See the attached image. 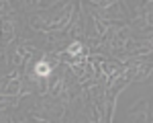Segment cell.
I'll return each mask as SVG.
<instances>
[{
    "instance_id": "obj_1",
    "label": "cell",
    "mask_w": 153,
    "mask_h": 123,
    "mask_svg": "<svg viewBox=\"0 0 153 123\" xmlns=\"http://www.w3.org/2000/svg\"><path fill=\"white\" fill-rule=\"evenodd\" d=\"M35 74H39V76H47V74H51V68H49L47 62H39L35 66Z\"/></svg>"
},
{
    "instance_id": "obj_2",
    "label": "cell",
    "mask_w": 153,
    "mask_h": 123,
    "mask_svg": "<svg viewBox=\"0 0 153 123\" xmlns=\"http://www.w3.org/2000/svg\"><path fill=\"white\" fill-rule=\"evenodd\" d=\"M78 51H80V43H74L70 47V53H78Z\"/></svg>"
}]
</instances>
